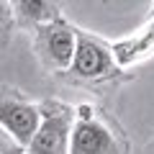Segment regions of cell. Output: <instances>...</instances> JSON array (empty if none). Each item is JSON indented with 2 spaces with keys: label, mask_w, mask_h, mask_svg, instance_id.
Segmentation results:
<instances>
[{
  "label": "cell",
  "mask_w": 154,
  "mask_h": 154,
  "mask_svg": "<svg viewBox=\"0 0 154 154\" xmlns=\"http://www.w3.org/2000/svg\"><path fill=\"white\" fill-rule=\"evenodd\" d=\"M69 154H128V141L121 128L93 103H80L75 105Z\"/></svg>",
  "instance_id": "cell-1"
},
{
  "label": "cell",
  "mask_w": 154,
  "mask_h": 154,
  "mask_svg": "<svg viewBox=\"0 0 154 154\" xmlns=\"http://www.w3.org/2000/svg\"><path fill=\"white\" fill-rule=\"evenodd\" d=\"M67 82L72 85H100V82H118L123 72L116 67L110 54V41L95 36L90 31L77 28L75 54H72L69 69L64 72Z\"/></svg>",
  "instance_id": "cell-2"
},
{
  "label": "cell",
  "mask_w": 154,
  "mask_h": 154,
  "mask_svg": "<svg viewBox=\"0 0 154 154\" xmlns=\"http://www.w3.org/2000/svg\"><path fill=\"white\" fill-rule=\"evenodd\" d=\"M75 123V105L57 98L38 103V128L23 154H69V134Z\"/></svg>",
  "instance_id": "cell-3"
},
{
  "label": "cell",
  "mask_w": 154,
  "mask_h": 154,
  "mask_svg": "<svg viewBox=\"0 0 154 154\" xmlns=\"http://www.w3.org/2000/svg\"><path fill=\"white\" fill-rule=\"evenodd\" d=\"M75 41H77V26L69 23L64 16L31 31L33 57L49 75H64L69 69Z\"/></svg>",
  "instance_id": "cell-4"
},
{
  "label": "cell",
  "mask_w": 154,
  "mask_h": 154,
  "mask_svg": "<svg viewBox=\"0 0 154 154\" xmlns=\"http://www.w3.org/2000/svg\"><path fill=\"white\" fill-rule=\"evenodd\" d=\"M0 128L21 149H26L38 128V103L23 98L13 88L0 85Z\"/></svg>",
  "instance_id": "cell-5"
},
{
  "label": "cell",
  "mask_w": 154,
  "mask_h": 154,
  "mask_svg": "<svg viewBox=\"0 0 154 154\" xmlns=\"http://www.w3.org/2000/svg\"><path fill=\"white\" fill-rule=\"evenodd\" d=\"M110 54H113V62L121 72L149 62L154 57V16H149V21L139 31H134L131 36L110 41Z\"/></svg>",
  "instance_id": "cell-6"
},
{
  "label": "cell",
  "mask_w": 154,
  "mask_h": 154,
  "mask_svg": "<svg viewBox=\"0 0 154 154\" xmlns=\"http://www.w3.org/2000/svg\"><path fill=\"white\" fill-rule=\"evenodd\" d=\"M11 8L16 18V28H23L28 33L64 16L59 3H49V0H13Z\"/></svg>",
  "instance_id": "cell-7"
},
{
  "label": "cell",
  "mask_w": 154,
  "mask_h": 154,
  "mask_svg": "<svg viewBox=\"0 0 154 154\" xmlns=\"http://www.w3.org/2000/svg\"><path fill=\"white\" fill-rule=\"evenodd\" d=\"M13 33H16V18H13V8L8 0H0V51H5L11 44Z\"/></svg>",
  "instance_id": "cell-8"
},
{
  "label": "cell",
  "mask_w": 154,
  "mask_h": 154,
  "mask_svg": "<svg viewBox=\"0 0 154 154\" xmlns=\"http://www.w3.org/2000/svg\"><path fill=\"white\" fill-rule=\"evenodd\" d=\"M0 154H23V149L18 146L3 128H0Z\"/></svg>",
  "instance_id": "cell-9"
},
{
  "label": "cell",
  "mask_w": 154,
  "mask_h": 154,
  "mask_svg": "<svg viewBox=\"0 0 154 154\" xmlns=\"http://www.w3.org/2000/svg\"><path fill=\"white\" fill-rule=\"evenodd\" d=\"M149 16H154V3H152V13H149Z\"/></svg>",
  "instance_id": "cell-10"
}]
</instances>
